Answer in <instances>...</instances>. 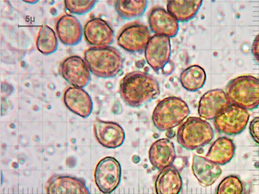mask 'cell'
I'll return each instance as SVG.
<instances>
[{
  "mask_svg": "<svg viewBox=\"0 0 259 194\" xmlns=\"http://www.w3.org/2000/svg\"><path fill=\"white\" fill-rule=\"evenodd\" d=\"M119 93L126 105L139 108L156 99L160 94V87L153 76L136 71L126 74L122 78Z\"/></svg>",
  "mask_w": 259,
  "mask_h": 194,
  "instance_id": "obj_1",
  "label": "cell"
},
{
  "mask_svg": "<svg viewBox=\"0 0 259 194\" xmlns=\"http://www.w3.org/2000/svg\"><path fill=\"white\" fill-rule=\"evenodd\" d=\"M84 55L90 72L97 77H114L123 68L124 59L121 52L112 46L90 47Z\"/></svg>",
  "mask_w": 259,
  "mask_h": 194,
  "instance_id": "obj_2",
  "label": "cell"
},
{
  "mask_svg": "<svg viewBox=\"0 0 259 194\" xmlns=\"http://www.w3.org/2000/svg\"><path fill=\"white\" fill-rule=\"evenodd\" d=\"M189 114L190 109L186 102L179 97L169 96L156 106L152 120L157 129L165 131L180 125Z\"/></svg>",
  "mask_w": 259,
  "mask_h": 194,
  "instance_id": "obj_3",
  "label": "cell"
},
{
  "mask_svg": "<svg viewBox=\"0 0 259 194\" xmlns=\"http://www.w3.org/2000/svg\"><path fill=\"white\" fill-rule=\"evenodd\" d=\"M226 93L231 105L255 110L259 106V79L252 75L240 76L229 83Z\"/></svg>",
  "mask_w": 259,
  "mask_h": 194,
  "instance_id": "obj_4",
  "label": "cell"
},
{
  "mask_svg": "<svg viewBox=\"0 0 259 194\" xmlns=\"http://www.w3.org/2000/svg\"><path fill=\"white\" fill-rule=\"evenodd\" d=\"M178 142L189 150L201 149L213 139L214 129L209 122L200 117H189L180 126L177 132Z\"/></svg>",
  "mask_w": 259,
  "mask_h": 194,
  "instance_id": "obj_5",
  "label": "cell"
},
{
  "mask_svg": "<svg viewBox=\"0 0 259 194\" xmlns=\"http://www.w3.org/2000/svg\"><path fill=\"white\" fill-rule=\"evenodd\" d=\"M249 117L248 111L239 106L230 105L214 118V125L221 133L238 135L246 128Z\"/></svg>",
  "mask_w": 259,
  "mask_h": 194,
  "instance_id": "obj_6",
  "label": "cell"
},
{
  "mask_svg": "<svg viewBox=\"0 0 259 194\" xmlns=\"http://www.w3.org/2000/svg\"><path fill=\"white\" fill-rule=\"evenodd\" d=\"M94 178L102 193H112L121 182V167L119 161L112 157L101 159L97 165Z\"/></svg>",
  "mask_w": 259,
  "mask_h": 194,
  "instance_id": "obj_7",
  "label": "cell"
},
{
  "mask_svg": "<svg viewBox=\"0 0 259 194\" xmlns=\"http://www.w3.org/2000/svg\"><path fill=\"white\" fill-rule=\"evenodd\" d=\"M150 33L149 28L141 23L126 25L118 34L117 44L130 53L143 52L149 43Z\"/></svg>",
  "mask_w": 259,
  "mask_h": 194,
  "instance_id": "obj_8",
  "label": "cell"
},
{
  "mask_svg": "<svg viewBox=\"0 0 259 194\" xmlns=\"http://www.w3.org/2000/svg\"><path fill=\"white\" fill-rule=\"evenodd\" d=\"M171 52L170 38L155 34L150 38L145 48V59L150 68L159 72L169 62Z\"/></svg>",
  "mask_w": 259,
  "mask_h": 194,
  "instance_id": "obj_9",
  "label": "cell"
},
{
  "mask_svg": "<svg viewBox=\"0 0 259 194\" xmlns=\"http://www.w3.org/2000/svg\"><path fill=\"white\" fill-rule=\"evenodd\" d=\"M62 77L73 87L83 88L89 84L90 71L84 60L74 55L64 60L60 67Z\"/></svg>",
  "mask_w": 259,
  "mask_h": 194,
  "instance_id": "obj_10",
  "label": "cell"
},
{
  "mask_svg": "<svg viewBox=\"0 0 259 194\" xmlns=\"http://www.w3.org/2000/svg\"><path fill=\"white\" fill-rule=\"evenodd\" d=\"M94 131L97 141L106 149H117L125 140L123 128L115 122L97 119L94 122Z\"/></svg>",
  "mask_w": 259,
  "mask_h": 194,
  "instance_id": "obj_11",
  "label": "cell"
},
{
  "mask_svg": "<svg viewBox=\"0 0 259 194\" xmlns=\"http://www.w3.org/2000/svg\"><path fill=\"white\" fill-rule=\"evenodd\" d=\"M85 40L94 47H106L113 42L114 32L108 22L100 18L88 21L83 29Z\"/></svg>",
  "mask_w": 259,
  "mask_h": 194,
  "instance_id": "obj_12",
  "label": "cell"
},
{
  "mask_svg": "<svg viewBox=\"0 0 259 194\" xmlns=\"http://www.w3.org/2000/svg\"><path fill=\"white\" fill-rule=\"evenodd\" d=\"M230 105L226 92L223 89L209 90L199 101L198 114L202 119L210 121Z\"/></svg>",
  "mask_w": 259,
  "mask_h": 194,
  "instance_id": "obj_13",
  "label": "cell"
},
{
  "mask_svg": "<svg viewBox=\"0 0 259 194\" xmlns=\"http://www.w3.org/2000/svg\"><path fill=\"white\" fill-rule=\"evenodd\" d=\"M149 24L151 31L156 35L173 38L179 31V23L165 9L156 7L149 14Z\"/></svg>",
  "mask_w": 259,
  "mask_h": 194,
  "instance_id": "obj_14",
  "label": "cell"
},
{
  "mask_svg": "<svg viewBox=\"0 0 259 194\" xmlns=\"http://www.w3.org/2000/svg\"><path fill=\"white\" fill-rule=\"evenodd\" d=\"M63 100L66 108L80 117H89L93 110L91 96L80 87H68L64 92Z\"/></svg>",
  "mask_w": 259,
  "mask_h": 194,
  "instance_id": "obj_15",
  "label": "cell"
},
{
  "mask_svg": "<svg viewBox=\"0 0 259 194\" xmlns=\"http://www.w3.org/2000/svg\"><path fill=\"white\" fill-rule=\"evenodd\" d=\"M176 156L175 144L167 138L156 140L150 148L149 157L150 163L159 170L172 166Z\"/></svg>",
  "mask_w": 259,
  "mask_h": 194,
  "instance_id": "obj_16",
  "label": "cell"
},
{
  "mask_svg": "<svg viewBox=\"0 0 259 194\" xmlns=\"http://www.w3.org/2000/svg\"><path fill=\"white\" fill-rule=\"evenodd\" d=\"M56 31L59 40L64 45H77L82 40V25L79 20L73 15L61 16L57 22Z\"/></svg>",
  "mask_w": 259,
  "mask_h": 194,
  "instance_id": "obj_17",
  "label": "cell"
},
{
  "mask_svg": "<svg viewBox=\"0 0 259 194\" xmlns=\"http://www.w3.org/2000/svg\"><path fill=\"white\" fill-rule=\"evenodd\" d=\"M193 173L203 187L211 186L217 181L222 174L221 168L206 158L194 154L192 164Z\"/></svg>",
  "mask_w": 259,
  "mask_h": 194,
  "instance_id": "obj_18",
  "label": "cell"
},
{
  "mask_svg": "<svg viewBox=\"0 0 259 194\" xmlns=\"http://www.w3.org/2000/svg\"><path fill=\"white\" fill-rule=\"evenodd\" d=\"M182 186L179 171L172 165L161 170L155 182L156 194H179Z\"/></svg>",
  "mask_w": 259,
  "mask_h": 194,
  "instance_id": "obj_19",
  "label": "cell"
},
{
  "mask_svg": "<svg viewBox=\"0 0 259 194\" xmlns=\"http://www.w3.org/2000/svg\"><path fill=\"white\" fill-rule=\"evenodd\" d=\"M48 194H90L84 182L70 176H57L49 182Z\"/></svg>",
  "mask_w": 259,
  "mask_h": 194,
  "instance_id": "obj_20",
  "label": "cell"
},
{
  "mask_svg": "<svg viewBox=\"0 0 259 194\" xmlns=\"http://www.w3.org/2000/svg\"><path fill=\"white\" fill-rule=\"evenodd\" d=\"M202 4V0H170L166 8L178 22H187L194 18Z\"/></svg>",
  "mask_w": 259,
  "mask_h": 194,
  "instance_id": "obj_21",
  "label": "cell"
},
{
  "mask_svg": "<svg viewBox=\"0 0 259 194\" xmlns=\"http://www.w3.org/2000/svg\"><path fill=\"white\" fill-rule=\"evenodd\" d=\"M235 146L233 140L226 137L217 138L210 147L206 158L218 165H226L234 156Z\"/></svg>",
  "mask_w": 259,
  "mask_h": 194,
  "instance_id": "obj_22",
  "label": "cell"
},
{
  "mask_svg": "<svg viewBox=\"0 0 259 194\" xmlns=\"http://www.w3.org/2000/svg\"><path fill=\"white\" fill-rule=\"evenodd\" d=\"M180 80L182 87L187 91L196 92L204 86L206 73L202 67L193 65L182 71Z\"/></svg>",
  "mask_w": 259,
  "mask_h": 194,
  "instance_id": "obj_23",
  "label": "cell"
},
{
  "mask_svg": "<svg viewBox=\"0 0 259 194\" xmlns=\"http://www.w3.org/2000/svg\"><path fill=\"white\" fill-rule=\"evenodd\" d=\"M148 6L147 0H117L115 9L118 15L123 19L133 20L145 13Z\"/></svg>",
  "mask_w": 259,
  "mask_h": 194,
  "instance_id": "obj_24",
  "label": "cell"
},
{
  "mask_svg": "<svg viewBox=\"0 0 259 194\" xmlns=\"http://www.w3.org/2000/svg\"><path fill=\"white\" fill-rule=\"evenodd\" d=\"M36 45L39 52L45 55H50L57 50L58 40L53 29L48 25H43L39 30Z\"/></svg>",
  "mask_w": 259,
  "mask_h": 194,
  "instance_id": "obj_25",
  "label": "cell"
},
{
  "mask_svg": "<svg viewBox=\"0 0 259 194\" xmlns=\"http://www.w3.org/2000/svg\"><path fill=\"white\" fill-rule=\"evenodd\" d=\"M244 188L239 177L229 175L219 184L216 194H243Z\"/></svg>",
  "mask_w": 259,
  "mask_h": 194,
  "instance_id": "obj_26",
  "label": "cell"
},
{
  "mask_svg": "<svg viewBox=\"0 0 259 194\" xmlns=\"http://www.w3.org/2000/svg\"><path fill=\"white\" fill-rule=\"evenodd\" d=\"M97 2L96 0H66L64 4L69 12L80 15L91 11Z\"/></svg>",
  "mask_w": 259,
  "mask_h": 194,
  "instance_id": "obj_27",
  "label": "cell"
},
{
  "mask_svg": "<svg viewBox=\"0 0 259 194\" xmlns=\"http://www.w3.org/2000/svg\"><path fill=\"white\" fill-rule=\"evenodd\" d=\"M249 130L254 141L259 145V117L254 118L250 122Z\"/></svg>",
  "mask_w": 259,
  "mask_h": 194,
  "instance_id": "obj_28",
  "label": "cell"
},
{
  "mask_svg": "<svg viewBox=\"0 0 259 194\" xmlns=\"http://www.w3.org/2000/svg\"><path fill=\"white\" fill-rule=\"evenodd\" d=\"M251 53L255 61L259 64V34L253 40L251 47Z\"/></svg>",
  "mask_w": 259,
  "mask_h": 194,
  "instance_id": "obj_29",
  "label": "cell"
}]
</instances>
